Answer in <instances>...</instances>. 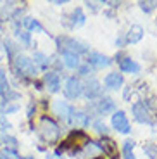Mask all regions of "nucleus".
Returning a JSON list of instances; mask_svg holds the SVG:
<instances>
[{"instance_id": "obj_37", "label": "nucleus", "mask_w": 157, "mask_h": 159, "mask_svg": "<svg viewBox=\"0 0 157 159\" xmlns=\"http://www.w3.org/2000/svg\"><path fill=\"white\" fill-rule=\"evenodd\" d=\"M0 35H2V28H0Z\"/></svg>"}, {"instance_id": "obj_27", "label": "nucleus", "mask_w": 157, "mask_h": 159, "mask_svg": "<svg viewBox=\"0 0 157 159\" xmlns=\"http://www.w3.org/2000/svg\"><path fill=\"white\" fill-rule=\"evenodd\" d=\"M16 35L19 36L21 40H23L24 45H29V43H31V33H29V31H26V30H23V31H21V30H17Z\"/></svg>"}, {"instance_id": "obj_17", "label": "nucleus", "mask_w": 157, "mask_h": 159, "mask_svg": "<svg viewBox=\"0 0 157 159\" xmlns=\"http://www.w3.org/2000/svg\"><path fill=\"white\" fill-rule=\"evenodd\" d=\"M100 149H102V152L107 156H116V149L118 147H116V142H114V140L104 137L102 142H100Z\"/></svg>"}, {"instance_id": "obj_7", "label": "nucleus", "mask_w": 157, "mask_h": 159, "mask_svg": "<svg viewBox=\"0 0 157 159\" xmlns=\"http://www.w3.org/2000/svg\"><path fill=\"white\" fill-rule=\"evenodd\" d=\"M131 111H133V116L138 123L143 125H152V119H150V112L147 109V106L143 102H135L131 106Z\"/></svg>"}, {"instance_id": "obj_21", "label": "nucleus", "mask_w": 157, "mask_h": 159, "mask_svg": "<svg viewBox=\"0 0 157 159\" xmlns=\"http://www.w3.org/2000/svg\"><path fill=\"white\" fill-rule=\"evenodd\" d=\"M11 92V87H9V81H7V75H5L4 68L0 66V95L5 97Z\"/></svg>"}, {"instance_id": "obj_4", "label": "nucleus", "mask_w": 157, "mask_h": 159, "mask_svg": "<svg viewBox=\"0 0 157 159\" xmlns=\"http://www.w3.org/2000/svg\"><path fill=\"white\" fill-rule=\"evenodd\" d=\"M14 68L19 75H24V76H36V73H38V68L35 66L33 59H29L26 56H19V54L16 56Z\"/></svg>"}, {"instance_id": "obj_5", "label": "nucleus", "mask_w": 157, "mask_h": 159, "mask_svg": "<svg viewBox=\"0 0 157 159\" xmlns=\"http://www.w3.org/2000/svg\"><path fill=\"white\" fill-rule=\"evenodd\" d=\"M112 128L116 131H121V133H130L131 126H130V121L126 118V112L124 111H116L112 114Z\"/></svg>"}, {"instance_id": "obj_11", "label": "nucleus", "mask_w": 157, "mask_h": 159, "mask_svg": "<svg viewBox=\"0 0 157 159\" xmlns=\"http://www.w3.org/2000/svg\"><path fill=\"white\" fill-rule=\"evenodd\" d=\"M123 75H119V73H109V75L104 78V85H105L109 90H118V88H121L123 85Z\"/></svg>"}, {"instance_id": "obj_32", "label": "nucleus", "mask_w": 157, "mask_h": 159, "mask_svg": "<svg viewBox=\"0 0 157 159\" xmlns=\"http://www.w3.org/2000/svg\"><path fill=\"white\" fill-rule=\"evenodd\" d=\"M124 43H126V38H124V36H119V38L118 40H116V45H118V47H124Z\"/></svg>"}, {"instance_id": "obj_35", "label": "nucleus", "mask_w": 157, "mask_h": 159, "mask_svg": "<svg viewBox=\"0 0 157 159\" xmlns=\"http://www.w3.org/2000/svg\"><path fill=\"white\" fill-rule=\"evenodd\" d=\"M0 159H12L11 156H7L5 152H0Z\"/></svg>"}, {"instance_id": "obj_29", "label": "nucleus", "mask_w": 157, "mask_h": 159, "mask_svg": "<svg viewBox=\"0 0 157 159\" xmlns=\"http://www.w3.org/2000/svg\"><path fill=\"white\" fill-rule=\"evenodd\" d=\"M78 73H79L81 76H88V75H92L90 64H83V66H79V68H78Z\"/></svg>"}, {"instance_id": "obj_8", "label": "nucleus", "mask_w": 157, "mask_h": 159, "mask_svg": "<svg viewBox=\"0 0 157 159\" xmlns=\"http://www.w3.org/2000/svg\"><path fill=\"white\" fill-rule=\"evenodd\" d=\"M54 111H55V114L59 116L61 119H64V121H73V116H74L76 109L73 107V106H69L67 102H64V100H57V102L54 104Z\"/></svg>"}, {"instance_id": "obj_15", "label": "nucleus", "mask_w": 157, "mask_h": 159, "mask_svg": "<svg viewBox=\"0 0 157 159\" xmlns=\"http://www.w3.org/2000/svg\"><path fill=\"white\" fill-rule=\"evenodd\" d=\"M45 83H47L48 90L54 92V93L61 90V78L57 73H47L45 75Z\"/></svg>"}, {"instance_id": "obj_31", "label": "nucleus", "mask_w": 157, "mask_h": 159, "mask_svg": "<svg viewBox=\"0 0 157 159\" xmlns=\"http://www.w3.org/2000/svg\"><path fill=\"white\" fill-rule=\"evenodd\" d=\"M17 109H19V106H17V104H14V106H5L4 111L5 112H16Z\"/></svg>"}, {"instance_id": "obj_22", "label": "nucleus", "mask_w": 157, "mask_h": 159, "mask_svg": "<svg viewBox=\"0 0 157 159\" xmlns=\"http://www.w3.org/2000/svg\"><path fill=\"white\" fill-rule=\"evenodd\" d=\"M73 121H74L76 125H81V126H88V125H90V116L85 111H76L74 116H73Z\"/></svg>"}, {"instance_id": "obj_10", "label": "nucleus", "mask_w": 157, "mask_h": 159, "mask_svg": "<svg viewBox=\"0 0 157 159\" xmlns=\"http://www.w3.org/2000/svg\"><path fill=\"white\" fill-rule=\"evenodd\" d=\"M88 64L90 66H97V68H107V66L112 64V61L107 56L100 54V52H92L90 56H88Z\"/></svg>"}, {"instance_id": "obj_34", "label": "nucleus", "mask_w": 157, "mask_h": 159, "mask_svg": "<svg viewBox=\"0 0 157 159\" xmlns=\"http://www.w3.org/2000/svg\"><path fill=\"white\" fill-rule=\"evenodd\" d=\"M0 125H2L4 128H11V125H9L7 121H5V119H4V116H2V114H0Z\"/></svg>"}, {"instance_id": "obj_13", "label": "nucleus", "mask_w": 157, "mask_h": 159, "mask_svg": "<svg viewBox=\"0 0 157 159\" xmlns=\"http://www.w3.org/2000/svg\"><path fill=\"white\" fill-rule=\"evenodd\" d=\"M95 107H97L98 114H107V112H112L116 109V102L110 97H104V99H100L95 104Z\"/></svg>"}, {"instance_id": "obj_28", "label": "nucleus", "mask_w": 157, "mask_h": 159, "mask_svg": "<svg viewBox=\"0 0 157 159\" xmlns=\"http://www.w3.org/2000/svg\"><path fill=\"white\" fill-rule=\"evenodd\" d=\"M93 130L98 131V133H104V135L107 133V126H105L104 121H95V123H93Z\"/></svg>"}, {"instance_id": "obj_9", "label": "nucleus", "mask_w": 157, "mask_h": 159, "mask_svg": "<svg viewBox=\"0 0 157 159\" xmlns=\"http://www.w3.org/2000/svg\"><path fill=\"white\" fill-rule=\"evenodd\" d=\"M83 93H85L87 99L92 100L102 93V87H100V83H98L97 80H90V81H87V83L83 85Z\"/></svg>"}, {"instance_id": "obj_14", "label": "nucleus", "mask_w": 157, "mask_h": 159, "mask_svg": "<svg viewBox=\"0 0 157 159\" xmlns=\"http://www.w3.org/2000/svg\"><path fill=\"white\" fill-rule=\"evenodd\" d=\"M119 68L123 73H140V64H137L131 57H123L119 61Z\"/></svg>"}, {"instance_id": "obj_1", "label": "nucleus", "mask_w": 157, "mask_h": 159, "mask_svg": "<svg viewBox=\"0 0 157 159\" xmlns=\"http://www.w3.org/2000/svg\"><path fill=\"white\" fill-rule=\"evenodd\" d=\"M88 142H90V139H88V135L85 133V131L73 130L69 133V137L62 142V147H59L57 151H55V156H61V154H62V151H66V149L69 151L71 156H74V154H78V152L81 151Z\"/></svg>"}, {"instance_id": "obj_24", "label": "nucleus", "mask_w": 157, "mask_h": 159, "mask_svg": "<svg viewBox=\"0 0 157 159\" xmlns=\"http://www.w3.org/2000/svg\"><path fill=\"white\" fill-rule=\"evenodd\" d=\"M140 9L143 12H147V14H149V12H152V11H155V7H157V2L155 0H141L140 4Z\"/></svg>"}, {"instance_id": "obj_3", "label": "nucleus", "mask_w": 157, "mask_h": 159, "mask_svg": "<svg viewBox=\"0 0 157 159\" xmlns=\"http://www.w3.org/2000/svg\"><path fill=\"white\" fill-rule=\"evenodd\" d=\"M57 48L61 52H74V54H87L88 47L85 43H79L71 36H59L57 38Z\"/></svg>"}, {"instance_id": "obj_16", "label": "nucleus", "mask_w": 157, "mask_h": 159, "mask_svg": "<svg viewBox=\"0 0 157 159\" xmlns=\"http://www.w3.org/2000/svg\"><path fill=\"white\" fill-rule=\"evenodd\" d=\"M62 59L67 68H79V56L74 52H62Z\"/></svg>"}, {"instance_id": "obj_33", "label": "nucleus", "mask_w": 157, "mask_h": 159, "mask_svg": "<svg viewBox=\"0 0 157 159\" xmlns=\"http://www.w3.org/2000/svg\"><path fill=\"white\" fill-rule=\"evenodd\" d=\"M97 5H98V4H95V2H87V7H88V9H92V11H93V12H95V11H97V9H98Z\"/></svg>"}, {"instance_id": "obj_30", "label": "nucleus", "mask_w": 157, "mask_h": 159, "mask_svg": "<svg viewBox=\"0 0 157 159\" xmlns=\"http://www.w3.org/2000/svg\"><path fill=\"white\" fill-rule=\"evenodd\" d=\"M2 142L9 143V145H12V147H17V140L14 139V137H9V135H2Z\"/></svg>"}, {"instance_id": "obj_20", "label": "nucleus", "mask_w": 157, "mask_h": 159, "mask_svg": "<svg viewBox=\"0 0 157 159\" xmlns=\"http://www.w3.org/2000/svg\"><path fill=\"white\" fill-rule=\"evenodd\" d=\"M23 24L28 28V31H33V30H35V31H40V33L45 31L43 26H42V24H40L36 19H33V17H24V19H23Z\"/></svg>"}, {"instance_id": "obj_19", "label": "nucleus", "mask_w": 157, "mask_h": 159, "mask_svg": "<svg viewBox=\"0 0 157 159\" xmlns=\"http://www.w3.org/2000/svg\"><path fill=\"white\" fill-rule=\"evenodd\" d=\"M33 62H35L36 68L47 69V68H48V64H50V61H48V57L45 56V54H42V52H36L35 56H33Z\"/></svg>"}, {"instance_id": "obj_18", "label": "nucleus", "mask_w": 157, "mask_h": 159, "mask_svg": "<svg viewBox=\"0 0 157 159\" xmlns=\"http://www.w3.org/2000/svg\"><path fill=\"white\" fill-rule=\"evenodd\" d=\"M85 21H87V16L83 14V11L79 7H76L74 11H73V14H71V24H73V26H83Z\"/></svg>"}, {"instance_id": "obj_36", "label": "nucleus", "mask_w": 157, "mask_h": 159, "mask_svg": "<svg viewBox=\"0 0 157 159\" xmlns=\"http://www.w3.org/2000/svg\"><path fill=\"white\" fill-rule=\"evenodd\" d=\"M47 159H62V157H59V156H47Z\"/></svg>"}, {"instance_id": "obj_12", "label": "nucleus", "mask_w": 157, "mask_h": 159, "mask_svg": "<svg viewBox=\"0 0 157 159\" xmlns=\"http://www.w3.org/2000/svg\"><path fill=\"white\" fill-rule=\"evenodd\" d=\"M143 38V28L140 24H131L128 33H126V42L128 43H138Z\"/></svg>"}, {"instance_id": "obj_23", "label": "nucleus", "mask_w": 157, "mask_h": 159, "mask_svg": "<svg viewBox=\"0 0 157 159\" xmlns=\"http://www.w3.org/2000/svg\"><path fill=\"white\" fill-rule=\"evenodd\" d=\"M133 147H135V142H133V140H126L124 145H123V157H124V159H135Z\"/></svg>"}, {"instance_id": "obj_25", "label": "nucleus", "mask_w": 157, "mask_h": 159, "mask_svg": "<svg viewBox=\"0 0 157 159\" xmlns=\"http://www.w3.org/2000/svg\"><path fill=\"white\" fill-rule=\"evenodd\" d=\"M5 52L9 54V57H16L17 52H19V48H17V45L12 42V40H5Z\"/></svg>"}, {"instance_id": "obj_26", "label": "nucleus", "mask_w": 157, "mask_h": 159, "mask_svg": "<svg viewBox=\"0 0 157 159\" xmlns=\"http://www.w3.org/2000/svg\"><path fill=\"white\" fill-rule=\"evenodd\" d=\"M143 152H145L150 159H157V147L154 143H145V145H143Z\"/></svg>"}, {"instance_id": "obj_6", "label": "nucleus", "mask_w": 157, "mask_h": 159, "mask_svg": "<svg viewBox=\"0 0 157 159\" xmlns=\"http://www.w3.org/2000/svg\"><path fill=\"white\" fill-rule=\"evenodd\" d=\"M83 93V85L76 76H71L69 80L66 81V88H64V95L67 99H78L79 95Z\"/></svg>"}, {"instance_id": "obj_2", "label": "nucleus", "mask_w": 157, "mask_h": 159, "mask_svg": "<svg viewBox=\"0 0 157 159\" xmlns=\"http://www.w3.org/2000/svg\"><path fill=\"white\" fill-rule=\"evenodd\" d=\"M40 135H42V139H43L45 142L54 143V142H57L59 137H61V128L54 119L45 116V118H42V121H40Z\"/></svg>"}]
</instances>
